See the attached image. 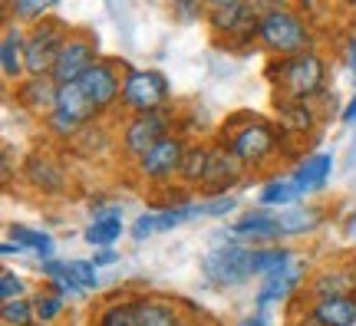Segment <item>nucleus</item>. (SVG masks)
I'll use <instances>...</instances> for the list:
<instances>
[{
	"mask_svg": "<svg viewBox=\"0 0 356 326\" xmlns=\"http://www.w3.org/2000/svg\"><path fill=\"white\" fill-rule=\"evenodd\" d=\"M277 115L284 132H310L314 126V106L310 102H293V99H277Z\"/></svg>",
	"mask_w": 356,
	"mask_h": 326,
	"instance_id": "obj_25",
	"label": "nucleus"
},
{
	"mask_svg": "<svg viewBox=\"0 0 356 326\" xmlns=\"http://www.w3.org/2000/svg\"><path fill=\"white\" fill-rule=\"evenodd\" d=\"M277 142H280V132L270 122L257 119V115H234L221 145L234 152L244 168H257V165H264L277 152Z\"/></svg>",
	"mask_w": 356,
	"mask_h": 326,
	"instance_id": "obj_3",
	"label": "nucleus"
},
{
	"mask_svg": "<svg viewBox=\"0 0 356 326\" xmlns=\"http://www.w3.org/2000/svg\"><path fill=\"white\" fill-rule=\"evenodd\" d=\"M310 326H356V297H330L310 307Z\"/></svg>",
	"mask_w": 356,
	"mask_h": 326,
	"instance_id": "obj_19",
	"label": "nucleus"
},
{
	"mask_svg": "<svg viewBox=\"0 0 356 326\" xmlns=\"http://www.w3.org/2000/svg\"><path fill=\"white\" fill-rule=\"evenodd\" d=\"M244 178V165L238 162V155L225 145L211 149V165H208V175H204L202 188L208 191V198H225L231 185H238Z\"/></svg>",
	"mask_w": 356,
	"mask_h": 326,
	"instance_id": "obj_12",
	"label": "nucleus"
},
{
	"mask_svg": "<svg viewBox=\"0 0 356 326\" xmlns=\"http://www.w3.org/2000/svg\"><path fill=\"white\" fill-rule=\"evenodd\" d=\"M70 30L56 20H43L33 24V30L26 33V50H24V63H26V76L37 79V76H53V66L60 60Z\"/></svg>",
	"mask_w": 356,
	"mask_h": 326,
	"instance_id": "obj_6",
	"label": "nucleus"
},
{
	"mask_svg": "<svg viewBox=\"0 0 356 326\" xmlns=\"http://www.w3.org/2000/svg\"><path fill=\"white\" fill-rule=\"evenodd\" d=\"M96 326H139L136 323V300L109 303V307L96 316Z\"/></svg>",
	"mask_w": 356,
	"mask_h": 326,
	"instance_id": "obj_32",
	"label": "nucleus"
},
{
	"mask_svg": "<svg viewBox=\"0 0 356 326\" xmlns=\"http://www.w3.org/2000/svg\"><path fill=\"white\" fill-rule=\"evenodd\" d=\"M291 257H297L287 247L277 244H264V247H251V277H267L270 270H277L280 263H287Z\"/></svg>",
	"mask_w": 356,
	"mask_h": 326,
	"instance_id": "obj_28",
	"label": "nucleus"
},
{
	"mask_svg": "<svg viewBox=\"0 0 356 326\" xmlns=\"http://www.w3.org/2000/svg\"><path fill=\"white\" fill-rule=\"evenodd\" d=\"M83 238L96 251H113V244L122 238V214H119V208H109V211L96 214V221L83 231Z\"/></svg>",
	"mask_w": 356,
	"mask_h": 326,
	"instance_id": "obj_21",
	"label": "nucleus"
},
{
	"mask_svg": "<svg viewBox=\"0 0 356 326\" xmlns=\"http://www.w3.org/2000/svg\"><path fill=\"white\" fill-rule=\"evenodd\" d=\"M0 320L3 326H37V313H33V300H13V303H3L0 310Z\"/></svg>",
	"mask_w": 356,
	"mask_h": 326,
	"instance_id": "obj_33",
	"label": "nucleus"
},
{
	"mask_svg": "<svg viewBox=\"0 0 356 326\" xmlns=\"http://www.w3.org/2000/svg\"><path fill=\"white\" fill-rule=\"evenodd\" d=\"M267 76L277 83L280 99L310 102L327 86V63H323V56L317 50H307V53H297V56L274 60L267 66Z\"/></svg>",
	"mask_w": 356,
	"mask_h": 326,
	"instance_id": "obj_1",
	"label": "nucleus"
},
{
	"mask_svg": "<svg viewBox=\"0 0 356 326\" xmlns=\"http://www.w3.org/2000/svg\"><path fill=\"white\" fill-rule=\"evenodd\" d=\"M350 66H353V76H356V40L350 43Z\"/></svg>",
	"mask_w": 356,
	"mask_h": 326,
	"instance_id": "obj_42",
	"label": "nucleus"
},
{
	"mask_svg": "<svg viewBox=\"0 0 356 326\" xmlns=\"http://www.w3.org/2000/svg\"><path fill=\"white\" fill-rule=\"evenodd\" d=\"M300 277H304V261L300 257H291L287 263H280L277 270H270L264 277V287L257 290V310H264L267 303L287 300L293 290L300 287Z\"/></svg>",
	"mask_w": 356,
	"mask_h": 326,
	"instance_id": "obj_14",
	"label": "nucleus"
},
{
	"mask_svg": "<svg viewBox=\"0 0 356 326\" xmlns=\"http://www.w3.org/2000/svg\"><path fill=\"white\" fill-rule=\"evenodd\" d=\"M122 79H126V76H119L115 63L99 60V63L79 79V89H83V96L92 102L96 113H109L115 102H122Z\"/></svg>",
	"mask_w": 356,
	"mask_h": 326,
	"instance_id": "obj_9",
	"label": "nucleus"
},
{
	"mask_svg": "<svg viewBox=\"0 0 356 326\" xmlns=\"http://www.w3.org/2000/svg\"><path fill=\"white\" fill-rule=\"evenodd\" d=\"M208 165H211V149H208V145H188L185 165H181V178H185L188 185H204Z\"/></svg>",
	"mask_w": 356,
	"mask_h": 326,
	"instance_id": "obj_30",
	"label": "nucleus"
},
{
	"mask_svg": "<svg viewBox=\"0 0 356 326\" xmlns=\"http://www.w3.org/2000/svg\"><path fill=\"white\" fill-rule=\"evenodd\" d=\"M136 323L139 326H181V316L172 303L155 300V297H142L136 300Z\"/></svg>",
	"mask_w": 356,
	"mask_h": 326,
	"instance_id": "obj_24",
	"label": "nucleus"
},
{
	"mask_svg": "<svg viewBox=\"0 0 356 326\" xmlns=\"http://www.w3.org/2000/svg\"><path fill=\"white\" fill-rule=\"evenodd\" d=\"M56 113L66 115V119H73L76 126L86 129L92 119H96V109H92V102L83 96V89L79 83H70V86H60V99H56Z\"/></svg>",
	"mask_w": 356,
	"mask_h": 326,
	"instance_id": "obj_23",
	"label": "nucleus"
},
{
	"mask_svg": "<svg viewBox=\"0 0 356 326\" xmlns=\"http://www.w3.org/2000/svg\"><path fill=\"white\" fill-rule=\"evenodd\" d=\"M17 96L24 102L26 109H33V113H43L50 119L56 113V99H60V86L53 83V76H37V79H24L20 89H17Z\"/></svg>",
	"mask_w": 356,
	"mask_h": 326,
	"instance_id": "obj_17",
	"label": "nucleus"
},
{
	"mask_svg": "<svg viewBox=\"0 0 356 326\" xmlns=\"http://www.w3.org/2000/svg\"><path fill=\"white\" fill-rule=\"evenodd\" d=\"M7 238L17 241L26 251H33L40 261H53V238L47 231H33V227H26V225H10L7 227Z\"/></svg>",
	"mask_w": 356,
	"mask_h": 326,
	"instance_id": "obj_26",
	"label": "nucleus"
},
{
	"mask_svg": "<svg viewBox=\"0 0 356 326\" xmlns=\"http://www.w3.org/2000/svg\"><path fill=\"white\" fill-rule=\"evenodd\" d=\"M24 50H26V33L20 30V24H7L3 40H0V70H3V79L17 83L26 73Z\"/></svg>",
	"mask_w": 356,
	"mask_h": 326,
	"instance_id": "obj_18",
	"label": "nucleus"
},
{
	"mask_svg": "<svg viewBox=\"0 0 356 326\" xmlns=\"http://www.w3.org/2000/svg\"><path fill=\"white\" fill-rule=\"evenodd\" d=\"M168 99H172V86H168L165 73H159V70H126V79H122V106L132 115L165 113Z\"/></svg>",
	"mask_w": 356,
	"mask_h": 326,
	"instance_id": "obj_4",
	"label": "nucleus"
},
{
	"mask_svg": "<svg viewBox=\"0 0 356 326\" xmlns=\"http://www.w3.org/2000/svg\"><path fill=\"white\" fill-rule=\"evenodd\" d=\"M24 297H26V284L13 270H3L0 274V300L13 303V300H24Z\"/></svg>",
	"mask_w": 356,
	"mask_h": 326,
	"instance_id": "obj_35",
	"label": "nucleus"
},
{
	"mask_svg": "<svg viewBox=\"0 0 356 326\" xmlns=\"http://www.w3.org/2000/svg\"><path fill=\"white\" fill-rule=\"evenodd\" d=\"M356 290V274L343 270V267H330L310 280V293L317 300H330V297H353Z\"/></svg>",
	"mask_w": 356,
	"mask_h": 326,
	"instance_id": "obj_20",
	"label": "nucleus"
},
{
	"mask_svg": "<svg viewBox=\"0 0 356 326\" xmlns=\"http://www.w3.org/2000/svg\"><path fill=\"white\" fill-rule=\"evenodd\" d=\"M26 247H20L17 241H3V257H13V254H24Z\"/></svg>",
	"mask_w": 356,
	"mask_h": 326,
	"instance_id": "obj_39",
	"label": "nucleus"
},
{
	"mask_svg": "<svg viewBox=\"0 0 356 326\" xmlns=\"http://www.w3.org/2000/svg\"><path fill=\"white\" fill-rule=\"evenodd\" d=\"M24 172H26V181L37 185L40 191H47V195H56V191H63V185H66L63 165H60V158L50 155V152H33V155L26 158Z\"/></svg>",
	"mask_w": 356,
	"mask_h": 326,
	"instance_id": "obj_15",
	"label": "nucleus"
},
{
	"mask_svg": "<svg viewBox=\"0 0 356 326\" xmlns=\"http://www.w3.org/2000/svg\"><path fill=\"white\" fill-rule=\"evenodd\" d=\"M300 198V191H297V185H293L291 178H274V181H267L264 188H261V195H257V201H261V208H287L293 201Z\"/></svg>",
	"mask_w": 356,
	"mask_h": 326,
	"instance_id": "obj_29",
	"label": "nucleus"
},
{
	"mask_svg": "<svg viewBox=\"0 0 356 326\" xmlns=\"http://www.w3.org/2000/svg\"><path fill=\"white\" fill-rule=\"evenodd\" d=\"M238 326H267V323L261 320V313H254V316H241V320H238Z\"/></svg>",
	"mask_w": 356,
	"mask_h": 326,
	"instance_id": "obj_41",
	"label": "nucleus"
},
{
	"mask_svg": "<svg viewBox=\"0 0 356 326\" xmlns=\"http://www.w3.org/2000/svg\"><path fill=\"white\" fill-rule=\"evenodd\" d=\"M261 7L244 3V0H215L208 7V24L215 26V33L228 37V43H244V40L257 37L261 26Z\"/></svg>",
	"mask_w": 356,
	"mask_h": 326,
	"instance_id": "obj_7",
	"label": "nucleus"
},
{
	"mask_svg": "<svg viewBox=\"0 0 356 326\" xmlns=\"http://www.w3.org/2000/svg\"><path fill=\"white\" fill-rule=\"evenodd\" d=\"M185 152H188V145L181 142L178 136H165L159 145H152V149L142 155L139 162H136V168H139L142 178H152V181H165V178H172L178 172L181 175V165H185Z\"/></svg>",
	"mask_w": 356,
	"mask_h": 326,
	"instance_id": "obj_11",
	"label": "nucleus"
},
{
	"mask_svg": "<svg viewBox=\"0 0 356 326\" xmlns=\"http://www.w3.org/2000/svg\"><path fill=\"white\" fill-rule=\"evenodd\" d=\"M92 263H96V267H109V263H115V254L113 251H96Z\"/></svg>",
	"mask_w": 356,
	"mask_h": 326,
	"instance_id": "obj_38",
	"label": "nucleus"
},
{
	"mask_svg": "<svg viewBox=\"0 0 356 326\" xmlns=\"http://www.w3.org/2000/svg\"><path fill=\"white\" fill-rule=\"evenodd\" d=\"M343 122H350V126H353V122H356V96H353V99H350V106H346V109H343Z\"/></svg>",
	"mask_w": 356,
	"mask_h": 326,
	"instance_id": "obj_40",
	"label": "nucleus"
},
{
	"mask_svg": "<svg viewBox=\"0 0 356 326\" xmlns=\"http://www.w3.org/2000/svg\"><path fill=\"white\" fill-rule=\"evenodd\" d=\"M168 129H172V119L168 113H149V115H132L126 126H122V149L139 162L145 152L159 145L162 138L168 136Z\"/></svg>",
	"mask_w": 356,
	"mask_h": 326,
	"instance_id": "obj_10",
	"label": "nucleus"
},
{
	"mask_svg": "<svg viewBox=\"0 0 356 326\" xmlns=\"http://www.w3.org/2000/svg\"><path fill=\"white\" fill-rule=\"evenodd\" d=\"M323 214L320 208H310V204H293V208H284L277 214V225H280V238H300V234H310L317 231Z\"/></svg>",
	"mask_w": 356,
	"mask_h": 326,
	"instance_id": "obj_22",
	"label": "nucleus"
},
{
	"mask_svg": "<svg viewBox=\"0 0 356 326\" xmlns=\"http://www.w3.org/2000/svg\"><path fill=\"white\" fill-rule=\"evenodd\" d=\"M202 270L218 287H238L251 277V247L238 244L225 231V234H218V247H211L202 261Z\"/></svg>",
	"mask_w": 356,
	"mask_h": 326,
	"instance_id": "obj_5",
	"label": "nucleus"
},
{
	"mask_svg": "<svg viewBox=\"0 0 356 326\" xmlns=\"http://www.w3.org/2000/svg\"><path fill=\"white\" fill-rule=\"evenodd\" d=\"M181 326H191V323H181Z\"/></svg>",
	"mask_w": 356,
	"mask_h": 326,
	"instance_id": "obj_43",
	"label": "nucleus"
},
{
	"mask_svg": "<svg viewBox=\"0 0 356 326\" xmlns=\"http://www.w3.org/2000/svg\"><path fill=\"white\" fill-rule=\"evenodd\" d=\"M228 234L238 241V244H248V241H254V247H264V244H270V241L280 238L277 214L267 211V208L248 211L244 218H238V221L228 227Z\"/></svg>",
	"mask_w": 356,
	"mask_h": 326,
	"instance_id": "obj_13",
	"label": "nucleus"
},
{
	"mask_svg": "<svg viewBox=\"0 0 356 326\" xmlns=\"http://www.w3.org/2000/svg\"><path fill=\"white\" fill-rule=\"evenodd\" d=\"M257 40L270 53H277V60H284V56H297V53L310 50L314 33H310V24L297 10L267 7L264 17H261V26H257Z\"/></svg>",
	"mask_w": 356,
	"mask_h": 326,
	"instance_id": "obj_2",
	"label": "nucleus"
},
{
	"mask_svg": "<svg viewBox=\"0 0 356 326\" xmlns=\"http://www.w3.org/2000/svg\"><path fill=\"white\" fill-rule=\"evenodd\" d=\"M70 270L76 277V284L83 287V293L99 287V277H96V263L92 261H70Z\"/></svg>",
	"mask_w": 356,
	"mask_h": 326,
	"instance_id": "obj_36",
	"label": "nucleus"
},
{
	"mask_svg": "<svg viewBox=\"0 0 356 326\" xmlns=\"http://www.w3.org/2000/svg\"><path fill=\"white\" fill-rule=\"evenodd\" d=\"M159 234V225H155V211H142L132 225V238L136 241H149Z\"/></svg>",
	"mask_w": 356,
	"mask_h": 326,
	"instance_id": "obj_37",
	"label": "nucleus"
},
{
	"mask_svg": "<svg viewBox=\"0 0 356 326\" xmlns=\"http://www.w3.org/2000/svg\"><path fill=\"white\" fill-rule=\"evenodd\" d=\"M40 274L50 280V290H56L60 297L83 293V287L76 284V277H73V270H70V261H43L40 263Z\"/></svg>",
	"mask_w": 356,
	"mask_h": 326,
	"instance_id": "obj_27",
	"label": "nucleus"
},
{
	"mask_svg": "<svg viewBox=\"0 0 356 326\" xmlns=\"http://www.w3.org/2000/svg\"><path fill=\"white\" fill-rule=\"evenodd\" d=\"M333 172V155L330 152H317V155H307L304 162L291 172V181L297 185L300 195H310V191H323L327 181H330Z\"/></svg>",
	"mask_w": 356,
	"mask_h": 326,
	"instance_id": "obj_16",
	"label": "nucleus"
},
{
	"mask_svg": "<svg viewBox=\"0 0 356 326\" xmlns=\"http://www.w3.org/2000/svg\"><path fill=\"white\" fill-rule=\"evenodd\" d=\"M66 297H60L56 290H40L33 297V313H37V326H53L63 316Z\"/></svg>",
	"mask_w": 356,
	"mask_h": 326,
	"instance_id": "obj_31",
	"label": "nucleus"
},
{
	"mask_svg": "<svg viewBox=\"0 0 356 326\" xmlns=\"http://www.w3.org/2000/svg\"><path fill=\"white\" fill-rule=\"evenodd\" d=\"M53 3H47V0H43V3H30V0H13L10 3V10H13V17H17V24H30V20H33V24H43V13L50 10Z\"/></svg>",
	"mask_w": 356,
	"mask_h": 326,
	"instance_id": "obj_34",
	"label": "nucleus"
},
{
	"mask_svg": "<svg viewBox=\"0 0 356 326\" xmlns=\"http://www.w3.org/2000/svg\"><path fill=\"white\" fill-rule=\"evenodd\" d=\"M99 63L96 56V43L89 33H70L60 50V60L53 66V83L56 86H70V83H79L83 76Z\"/></svg>",
	"mask_w": 356,
	"mask_h": 326,
	"instance_id": "obj_8",
	"label": "nucleus"
}]
</instances>
